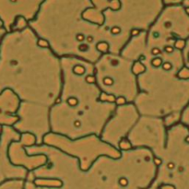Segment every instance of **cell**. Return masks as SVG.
Listing matches in <instances>:
<instances>
[{"label":"cell","instance_id":"obj_1","mask_svg":"<svg viewBox=\"0 0 189 189\" xmlns=\"http://www.w3.org/2000/svg\"><path fill=\"white\" fill-rule=\"evenodd\" d=\"M77 102H79V101L76 99V98H69L68 100H67V103L69 104V105H76V104H77Z\"/></svg>","mask_w":189,"mask_h":189}]
</instances>
